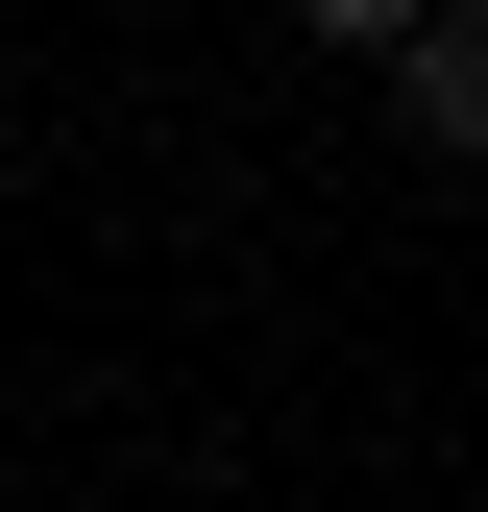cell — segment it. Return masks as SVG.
Returning a JSON list of instances; mask_svg holds the SVG:
<instances>
[{"label":"cell","mask_w":488,"mask_h":512,"mask_svg":"<svg viewBox=\"0 0 488 512\" xmlns=\"http://www.w3.org/2000/svg\"><path fill=\"white\" fill-rule=\"evenodd\" d=\"M391 122H415L440 171H488V0H440V25L391 49Z\"/></svg>","instance_id":"obj_1"},{"label":"cell","mask_w":488,"mask_h":512,"mask_svg":"<svg viewBox=\"0 0 488 512\" xmlns=\"http://www.w3.org/2000/svg\"><path fill=\"white\" fill-rule=\"evenodd\" d=\"M293 25H318V49H342V74H391V49H415V25H440V0H293Z\"/></svg>","instance_id":"obj_2"}]
</instances>
